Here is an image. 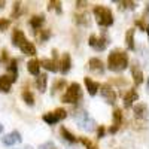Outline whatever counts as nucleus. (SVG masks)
Instances as JSON below:
<instances>
[{
  "label": "nucleus",
  "instance_id": "1",
  "mask_svg": "<svg viewBox=\"0 0 149 149\" xmlns=\"http://www.w3.org/2000/svg\"><path fill=\"white\" fill-rule=\"evenodd\" d=\"M128 67V54L122 49L116 48L113 51H110L109 57H107V69L115 72V73H121Z\"/></svg>",
  "mask_w": 149,
  "mask_h": 149
},
{
  "label": "nucleus",
  "instance_id": "2",
  "mask_svg": "<svg viewBox=\"0 0 149 149\" xmlns=\"http://www.w3.org/2000/svg\"><path fill=\"white\" fill-rule=\"evenodd\" d=\"M93 14L95 17V21L100 27H110L112 24H113V14H112V10L107 8V6H103V5H97L94 6L93 9Z\"/></svg>",
  "mask_w": 149,
  "mask_h": 149
},
{
  "label": "nucleus",
  "instance_id": "3",
  "mask_svg": "<svg viewBox=\"0 0 149 149\" xmlns=\"http://www.w3.org/2000/svg\"><path fill=\"white\" fill-rule=\"evenodd\" d=\"M73 118H74V121H76L78 127L82 128V130H85L86 133L95 131L97 124H95V121L88 115V112H86V110H84V109L74 110V112H73Z\"/></svg>",
  "mask_w": 149,
  "mask_h": 149
},
{
  "label": "nucleus",
  "instance_id": "4",
  "mask_svg": "<svg viewBox=\"0 0 149 149\" xmlns=\"http://www.w3.org/2000/svg\"><path fill=\"white\" fill-rule=\"evenodd\" d=\"M82 100V88L78 82H72L66 93L61 95V102L67 103V104H78Z\"/></svg>",
  "mask_w": 149,
  "mask_h": 149
},
{
  "label": "nucleus",
  "instance_id": "5",
  "mask_svg": "<svg viewBox=\"0 0 149 149\" xmlns=\"http://www.w3.org/2000/svg\"><path fill=\"white\" fill-rule=\"evenodd\" d=\"M39 61H40V66L45 67L48 72H51V73L60 72V60H58L57 49H52V58H43Z\"/></svg>",
  "mask_w": 149,
  "mask_h": 149
},
{
  "label": "nucleus",
  "instance_id": "6",
  "mask_svg": "<svg viewBox=\"0 0 149 149\" xmlns=\"http://www.w3.org/2000/svg\"><path fill=\"white\" fill-rule=\"evenodd\" d=\"M88 43H90V46H91L93 49H95V51H98V52L104 51L106 46L109 45V39L106 37V31H103V34H102V36L91 34V36H90Z\"/></svg>",
  "mask_w": 149,
  "mask_h": 149
},
{
  "label": "nucleus",
  "instance_id": "7",
  "mask_svg": "<svg viewBox=\"0 0 149 149\" xmlns=\"http://www.w3.org/2000/svg\"><path fill=\"white\" fill-rule=\"evenodd\" d=\"M100 94H102L103 100H104L106 103H109V104H115V103H116V93H115V90L112 88L109 84H104V85L102 86Z\"/></svg>",
  "mask_w": 149,
  "mask_h": 149
},
{
  "label": "nucleus",
  "instance_id": "8",
  "mask_svg": "<svg viewBox=\"0 0 149 149\" xmlns=\"http://www.w3.org/2000/svg\"><path fill=\"white\" fill-rule=\"evenodd\" d=\"M2 142H3L5 146H14V145H17V143H21V142H22V137H21L19 131L14 130L12 133L3 136V137H2Z\"/></svg>",
  "mask_w": 149,
  "mask_h": 149
},
{
  "label": "nucleus",
  "instance_id": "9",
  "mask_svg": "<svg viewBox=\"0 0 149 149\" xmlns=\"http://www.w3.org/2000/svg\"><path fill=\"white\" fill-rule=\"evenodd\" d=\"M88 69H90V72H93L95 74H103L104 73V64H103V61L100 58H95V57L90 58Z\"/></svg>",
  "mask_w": 149,
  "mask_h": 149
},
{
  "label": "nucleus",
  "instance_id": "10",
  "mask_svg": "<svg viewBox=\"0 0 149 149\" xmlns=\"http://www.w3.org/2000/svg\"><path fill=\"white\" fill-rule=\"evenodd\" d=\"M121 124H122V110L116 107V109L113 110V118H112V127L109 128V133H110V134H115V133L119 130Z\"/></svg>",
  "mask_w": 149,
  "mask_h": 149
},
{
  "label": "nucleus",
  "instance_id": "11",
  "mask_svg": "<svg viewBox=\"0 0 149 149\" xmlns=\"http://www.w3.org/2000/svg\"><path fill=\"white\" fill-rule=\"evenodd\" d=\"M133 113L134 116L137 118V119H148V104L146 103H137V104H134L133 106Z\"/></svg>",
  "mask_w": 149,
  "mask_h": 149
},
{
  "label": "nucleus",
  "instance_id": "12",
  "mask_svg": "<svg viewBox=\"0 0 149 149\" xmlns=\"http://www.w3.org/2000/svg\"><path fill=\"white\" fill-rule=\"evenodd\" d=\"M131 73H133V81H134L136 86L142 85V84H143V81H145V74H143V72L139 69V66H137V61H133V66H131Z\"/></svg>",
  "mask_w": 149,
  "mask_h": 149
},
{
  "label": "nucleus",
  "instance_id": "13",
  "mask_svg": "<svg viewBox=\"0 0 149 149\" xmlns=\"http://www.w3.org/2000/svg\"><path fill=\"white\" fill-rule=\"evenodd\" d=\"M137 100H139V93L136 91L134 88L128 90V93L124 95V107H125V109H130V107L133 106V103L137 102Z\"/></svg>",
  "mask_w": 149,
  "mask_h": 149
},
{
  "label": "nucleus",
  "instance_id": "14",
  "mask_svg": "<svg viewBox=\"0 0 149 149\" xmlns=\"http://www.w3.org/2000/svg\"><path fill=\"white\" fill-rule=\"evenodd\" d=\"M27 70L29 73L31 74V76H39L40 74V61L37 60V58H31L29 60V63H27Z\"/></svg>",
  "mask_w": 149,
  "mask_h": 149
},
{
  "label": "nucleus",
  "instance_id": "15",
  "mask_svg": "<svg viewBox=\"0 0 149 149\" xmlns=\"http://www.w3.org/2000/svg\"><path fill=\"white\" fill-rule=\"evenodd\" d=\"M26 40H27V37H26V34H24V31L19 30V29H15L14 33H12V45L19 48Z\"/></svg>",
  "mask_w": 149,
  "mask_h": 149
},
{
  "label": "nucleus",
  "instance_id": "16",
  "mask_svg": "<svg viewBox=\"0 0 149 149\" xmlns=\"http://www.w3.org/2000/svg\"><path fill=\"white\" fill-rule=\"evenodd\" d=\"M84 82H85L86 90H88V94H90L91 97H95V94L98 93V90H100V84L95 82V81H93L91 78H85Z\"/></svg>",
  "mask_w": 149,
  "mask_h": 149
},
{
  "label": "nucleus",
  "instance_id": "17",
  "mask_svg": "<svg viewBox=\"0 0 149 149\" xmlns=\"http://www.w3.org/2000/svg\"><path fill=\"white\" fill-rule=\"evenodd\" d=\"M70 69H72V58H70V54L66 52L60 61V72L63 74H67L70 72Z\"/></svg>",
  "mask_w": 149,
  "mask_h": 149
},
{
  "label": "nucleus",
  "instance_id": "18",
  "mask_svg": "<svg viewBox=\"0 0 149 149\" xmlns=\"http://www.w3.org/2000/svg\"><path fill=\"white\" fill-rule=\"evenodd\" d=\"M12 84H14V81H12V78L9 76V74H2V76H0V91L9 93Z\"/></svg>",
  "mask_w": 149,
  "mask_h": 149
},
{
  "label": "nucleus",
  "instance_id": "19",
  "mask_svg": "<svg viewBox=\"0 0 149 149\" xmlns=\"http://www.w3.org/2000/svg\"><path fill=\"white\" fill-rule=\"evenodd\" d=\"M43 24H45V15L43 14H39V15H34L31 17L30 19V27L33 30H40L43 27Z\"/></svg>",
  "mask_w": 149,
  "mask_h": 149
},
{
  "label": "nucleus",
  "instance_id": "20",
  "mask_svg": "<svg viewBox=\"0 0 149 149\" xmlns=\"http://www.w3.org/2000/svg\"><path fill=\"white\" fill-rule=\"evenodd\" d=\"M19 49H21V52L24 54V55H30V57H34L36 54H37V51H36V46L31 43V42H29V40H26L21 46H19Z\"/></svg>",
  "mask_w": 149,
  "mask_h": 149
},
{
  "label": "nucleus",
  "instance_id": "21",
  "mask_svg": "<svg viewBox=\"0 0 149 149\" xmlns=\"http://www.w3.org/2000/svg\"><path fill=\"white\" fill-rule=\"evenodd\" d=\"M8 72H9V76L12 78V81H17L18 78V60L17 58H12L8 64Z\"/></svg>",
  "mask_w": 149,
  "mask_h": 149
},
{
  "label": "nucleus",
  "instance_id": "22",
  "mask_svg": "<svg viewBox=\"0 0 149 149\" xmlns=\"http://www.w3.org/2000/svg\"><path fill=\"white\" fill-rule=\"evenodd\" d=\"M60 133H61V137H63L66 142H69V143H76L78 142V137L72 131H69L66 127H60Z\"/></svg>",
  "mask_w": 149,
  "mask_h": 149
},
{
  "label": "nucleus",
  "instance_id": "23",
  "mask_svg": "<svg viewBox=\"0 0 149 149\" xmlns=\"http://www.w3.org/2000/svg\"><path fill=\"white\" fill-rule=\"evenodd\" d=\"M46 85H48V76L45 73H40L39 76L36 78V86L37 90H39L40 93H45L46 91Z\"/></svg>",
  "mask_w": 149,
  "mask_h": 149
},
{
  "label": "nucleus",
  "instance_id": "24",
  "mask_svg": "<svg viewBox=\"0 0 149 149\" xmlns=\"http://www.w3.org/2000/svg\"><path fill=\"white\" fill-rule=\"evenodd\" d=\"M134 33H136V29H128L127 33H125V45L128 49L134 51Z\"/></svg>",
  "mask_w": 149,
  "mask_h": 149
},
{
  "label": "nucleus",
  "instance_id": "25",
  "mask_svg": "<svg viewBox=\"0 0 149 149\" xmlns=\"http://www.w3.org/2000/svg\"><path fill=\"white\" fill-rule=\"evenodd\" d=\"M42 119L48 124V125H55L57 122H60L54 112H46V113H43V115H42Z\"/></svg>",
  "mask_w": 149,
  "mask_h": 149
},
{
  "label": "nucleus",
  "instance_id": "26",
  "mask_svg": "<svg viewBox=\"0 0 149 149\" xmlns=\"http://www.w3.org/2000/svg\"><path fill=\"white\" fill-rule=\"evenodd\" d=\"M21 97H22L24 103H26L27 106H33V104H34V95H33V93H31V91L24 90V91H22V94H21Z\"/></svg>",
  "mask_w": 149,
  "mask_h": 149
},
{
  "label": "nucleus",
  "instance_id": "27",
  "mask_svg": "<svg viewBox=\"0 0 149 149\" xmlns=\"http://www.w3.org/2000/svg\"><path fill=\"white\" fill-rule=\"evenodd\" d=\"M21 12H22V6H21V2H15V3H14V6H12V12H10V18H14V19L19 18V15H21Z\"/></svg>",
  "mask_w": 149,
  "mask_h": 149
},
{
  "label": "nucleus",
  "instance_id": "28",
  "mask_svg": "<svg viewBox=\"0 0 149 149\" xmlns=\"http://www.w3.org/2000/svg\"><path fill=\"white\" fill-rule=\"evenodd\" d=\"M76 22H78V26H81V27H90V18H88L86 14L76 15Z\"/></svg>",
  "mask_w": 149,
  "mask_h": 149
},
{
  "label": "nucleus",
  "instance_id": "29",
  "mask_svg": "<svg viewBox=\"0 0 149 149\" xmlns=\"http://www.w3.org/2000/svg\"><path fill=\"white\" fill-rule=\"evenodd\" d=\"M51 9H55V12L58 15H61L63 14V9H61V2H49L48 3V10H51Z\"/></svg>",
  "mask_w": 149,
  "mask_h": 149
},
{
  "label": "nucleus",
  "instance_id": "30",
  "mask_svg": "<svg viewBox=\"0 0 149 149\" xmlns=\"http://www.w3.org/2000/svg\"><path fill=\"white\" fill-rule=\"evenodd\" d=\"M64 85H66V81H64V79L57 81V82L54 84V86H52V94H55V93L60 91V90H63V88H64Z\"/></svg>",
  "mask_w": 149,
  "mask_h": 149
},
{
  "label": "nucleus",
  "instance_id": "31",
  "mask_svg": "<svg viewBox=\"0 0 149 149\" xmlns=\"http://www.w3.org/2000/svg\"><path fill=\"white\" fill-rule=\"evenodd\" d=\"M37 149H57V148H55V143H54V142L48 140V142L40 143L39 146H37Z\"/></svg>",
  "mask_w": 149,
  "mask_h": 149
},
{
  "label": "nucleus",
  "instance_id": "32",
  "mask_svg": "<svg viewBox=\"0 0 149 149\" xmlns=\"http://www.w3.org/2000/svg\"><path fill=\"white\" fill-rule=\"evenodd\" d=\"M54 113L57 115V118H58V121H63V119H66L67 118V112L64 110V109H61V107H58Z\"/></svg>",
  "mask_w": 149,
  "mask_h": 149
},
{
  "label": "nucleus",
  "instance_id": "33",
  "mask_svg": "<svg viewBox=\"0 0 149 149\" xmlns=\"http://www.w3.org/2000/svg\"><path fill=\"white\" fill-rule=\"evenodd\" d=\"M9 24H10V21L8 18H0V31H6Z\"/></svg>",
  "mask_w": 149,
  "mask_h": 149
},
{
  "label": "nucleus",
  "instance_id": "34",
  "mask_svg": "<svg viewBox=\"0 0 149 149\" xmlns=\"http://www.w3.org/2000/svg\"><path fill=\"white\" fill-rule=\"evenodd\" d=\"M79 140H81V143H82V145H85V148H86V149H98V148H97V146H94V145H93V143H91L88 139L81 137Z\"/></svg>",
  "mask_w": 149,
  "mask_h": 149
},
{
  "label": "nucleus",
  "instance_id": "35",
  "mask_svg": "<svg viewBox=\"0 0 149 149\" xmlns=\"http://www.w3.org/2000/svg\"><path fill=\"white\" fill-rule=\"evenodd\" d=\"M136 26H137L142 31H145V33H148L149 30H148V24L146 22H143V19H137L136 21Z\"/></svg>",
  "mask_w": 149,
  "mask_h": 149
},
{
  "label": "nucleus",
  "instance_id": "36",
  "mask_svg": "<svg viewBox=\"0 0 149 149\" xmlns=\"http://www.w3.org/2000/svg\"><path fill=\"white\" fill-rule=\"evenodd\" d=\"M42 33H40V40L42 42H46L48 39H49V37H51V30H40Z\"/></svg>",
  "mask_w": 149,
  "mask_h": 149
},
{
  "label": "nucleus",
  "instance_id": "37",
  "mask_svg": "<svg viewBox=\"0 0 149 149\" xmlns=\"http://www.w3.org/2000/svg\"><path fill=\"white\" fill-rule=\"evenodd\" d=\"M104 134H106V127L104 125L97 127V139H103Z\"/></svg>",
  "mask_w": 149,
  "mask_h": 149
},
{
  "label": "nucleus",
  "instance_id": "38",
  "mask_svg": "<svg viewBox=\"0 0 149 149\" xmlns=\"http://www.w3.org/2000/svg\"><path fill=\"white\" fill-rule=\"evenodd\" d=\"M76 5H78V8H85L86 2H76Z\"/></svg>",
  "mask_w": 149,
  "mask_h": 149
},
{
  "label": "nucleus",
  "instance_id": "39",
  "mask_svg": "<svg viewBox=\"0 0 149 149\" xmlns=\"http://www.w3.org/2000/svg\"><path fill=\"white\" fill-rule=\"evenodd\" d=\"M6 6V2H3V0H2V2H0V9H3Z\"/></svg>",
  "mask_w": 149,
  "mask_h": 149
},
{
  "label": "nucleus",
  "instance_id": "40",
  "mask_svg": "<svg viewBox=\"0 0 149 149\" xmlns=\"http://www.w3.org/2000/svg\"><path fill=\"white\" fill-rule=\"evenodd\" d=\"M3 133V125H2V122H0V134Z\"/></svg>",
  "mask_w": 149,
  "mask_h": 149
},
{
  "label": "nucleus",
  "instance_id": "41",
  "mask_svg": "<svg viewBox=\"0 0 149 149\" xmlns=\"http://www.w3.org/2000/svg\"><path fill=\"white\" fill-rule=\"evenodd\" d=\"M24 149H33V148H31L30 145H26V146H24Z\"/></svg>",
  "mask_w": 149,
  "mask_h": 149
}]
</instances>
